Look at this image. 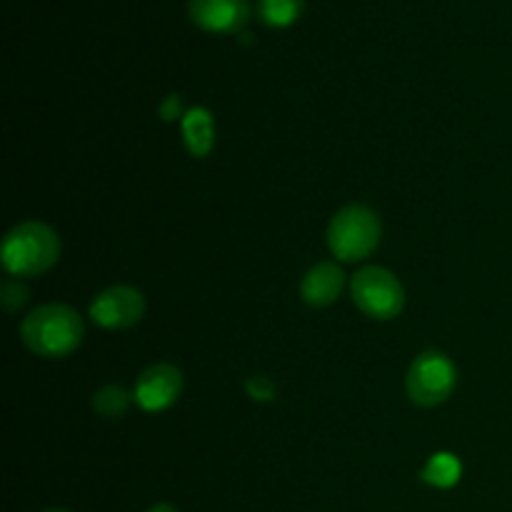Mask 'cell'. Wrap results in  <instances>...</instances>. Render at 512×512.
Segmentation results:
<instances>
[{"mask_svg": "<svg viewBox=\"0 0 512 512\" xmlns=\"http://www.w3.org/2000/svg\"><path fill=\"white\" fill-rule=\"evenodd\" d=\"M85 323L78 310L63 303H43L20 323V340L38 358H68L80 348Z\"/></svg>", "mask_w": 512, "mask_h": 512, "instance_id": "cell-1", "label": "cell"}, {"mask_svg": "<svg viewBox=\"0 0 512 512\" xmlns=\"http://www.w3.org/2000/svg\"><path fill=\"white\" fill-rule=\"evenodd\" d=\"M60 238L40 220H23L3 240V268L13 278H35L58 263Z\"/></svg>", "mask_w": 512, "mask_h": 512, "instance_id": "cell-2", "label": "cell"}, {"mask_svg": "<svg viewBox=\"0 0 512 512\" xmlns=\"http://www.w3.org/2000/svg\"><path fill=\"white\" fill-rule=\"evenodd\" d=\"M383 238L378 213L368 205H345L328 225V248L343 263H358L370 258Z\"/></svg>", "mask_w": 512, "mask_h": 512, "instance_id": "cell-3", "label": "cell"}, {"mask_svg": "<svg viewBox=\"0 0 512 512\" xmlns=\"http://www.w3.org/2000/svg\"><path fill=\"white\" fill-rule=\"evenodd\" d=\"M355 308L373 320H393L405 308V288L395 273L380 265H365L350 280Z\"/></svg>", "mask_w": 512, "mask_h": 512, "instance_id": "cell-4", "label": "cell"}, {"mask_svg": "<svg viewBox=\"0 0 512 512\" xmlns=\"http://www.w3.org/2000/svg\"><path fill=\"white\" fill-rule=\"evenodd\" d=\"M455 385H458V368L448 355L438 353V350L420 353L410 365L408 378H405L408 398L418 408L443 405L453 395Z\"/></svg>", "mask_w": 512, "mask_h": 512, "instance_id": "cell-5", "label": "cell"}, {"mask_svg": "<svg viewBox=\"0 0 512 512\" xmlns=\"http://www.w3.org/2000/svg\"><path fill=\"white\" fill-rule=\"evenodd\" d=\"M145 315V298L140 290L130 285H113L105 288L103 293L95 295L90 303V318L95 325L105 330H125L133 328L143 320Z\"/></svg>", "mask_w": 512, "mask_h": 512, "instance_id": "cell-6", "label": "cell"}, {"mask_svg": "<svg viewBox=\"0 0 512 512\" xmlns=\"http://www.w3.org/2000/svg\"><path fill=\"white\" fill-rule=\"evenodd\" d=\"M183 393V373L173 363H155L135 380L133 398L145 413H163Z\"/></svg>", "mask_w": 512, "mask_h": 512, "instance_id": "cell-7", "label": "cell"}, {"mask_svg": "<svg viewBox=\"0 0 512 512\" xmlns=\"http://www.w3.org/2000/svg\"><path fill=\"white\" fill-rule=\"evenodd\" d=\"M188 15L205 33L240 35L250 20V3L248 0H190Z\"/></svg>", "mask_w": 512, "mask_h": 512, "instance_id": "cell-8", "label": "cell"}, {"mask_svg": "<svg viewBox=\"0 0 512 512\" xmlns=\"http://www.w3.org/2000/svg\"><path fill=\"white\" fill-rule=\"evenodd\" d=\"M345 288V273L340 263L333 260H320L300 280V298L310 308H328L340 298Z\"/></svg>", "mask_w": 512, "mask_h": 512, "instance_id": "cell-9", "label": "cell"}, {"mask_svg": "<svg viewBox=\"0 0 512 512\" xmlns=\"http://www.w3.org/2000/svg\"><path fill=\"white\" fill-rule=\"evenodd\" d=\"M183 128V143L193 158H205L215 145V120L208 108L185 110V118L180 120Z\"/></svg>", "mask_w": 512, "mask_h": 512, "instance_id": "cell-10", "label": "cell"}, {"mask_svg": "<svg viewBox=\"0 0 512 512\" xmlns=\"http://www.w3.org/2000/svg\"><path fill=\"white\" fill-rule=\"evenodd\" d=\"M305 0H258V18L268 28H290L303 15Z\"/></svg>", "mask_w": 512, "mask_h": 512, "instance_id": "cell-11", "label": "cell"}, {"mask_svg": "<svg viewBox=\"0 0 512 512\" xmlns=\"http://www.w3.org/2000/svg\"><path fill=\"white\" fill-rule=\"evenodd\" d=\"M463 475V465L453 453H435L423 468L420 478L433 488H453Z\"/></svg>", "mask_w": 512, "mask_h": 512, "instance_id": "cell-12", "label": "cell"}, {"mask_svg": "<svg viewBox=\"0 0 512 512\" xmlns=\"http://www.w3.org/2000/svg\"><path fill=\"white\" fill-rule=\"evenodd\" d=\"M133 393L123 388V385H103L100 390H95L93 395V410L100 415V418L118 420L128 413L130 403H133Z\"/></svg>", "mask_w": 512, "mask_h": 512, "instance_id": "cell-13", "label": "cell"}, {"mask_svg": "<svg viewBox=\"0 0 512 512\" xmlns=\"http://www.w3.org/2000/svg\"><path fill=\"white\" fill-rule=\"evenodd\" d=\"M28 298V288L18 278H8L3 283V288H0V303H3L5 313H18L20 308H25Z\"/></svg>", "mask_w": 512, "mask_h": 512, "instance_id": "cell-14", "label": "cell"}, {"mask_svg": "<svg viewBox=\"0 0 512 512\" xmlns=\"http://www.w3.org/2000/svg\"><path fill=\"white\" fill-rule=\"evenodd\" d=\"M245 390L258 403H270L275 398V383L270 378H265V375H253V378L245 380Z\"/></svg>", "mask_w": 512, "mask_h": 512, "instance_id": "cell-15", "label": "cell"}, {"mask_svg": "<svg viewBox=\"0 0 512 512\" xmlns=\"http://www.w3.org/2000/svg\"><path fill=\"white\" fill-rule=\"evenodd\" d=\"M158 113H160V118L165 120V123H173V120H178V118L183 120L185 118L183 98H180V95H168V98H165L163 103H160Z\"/></svg>", "mask_w": 512, "mask_h": 512, "instance_id": "cell-16", "label": "cell"}, {"mask_svg": "<svg viewBox=\"0 0 512 512\" xmlns=\"http://www.w3.org/2000/svg\"><path fill=\"white\" fill-rule=\"evenodd\" d=\"M148 512H178V510H175L170 503H158V505H153Z\"/></svg>", "mask_w": 512, "mask_h": 512, "instance_id": "cell-17", "label": "cell"}, {"mask_svg": "<svg viewBox=\"0 0 512 512\" xmlns=\"http://www.w3.org/2000/svg\"><path fill=\"white\" fill-rule=\"evenodd\" d=\"M43 512H68V510H43Z\"/></svg>", "mask_w": 512, "mask_h": 512, "instance_id": "cell-18", "label": "cell"}]
</instances>
